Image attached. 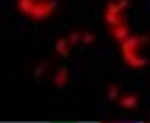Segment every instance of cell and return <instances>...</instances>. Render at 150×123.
<instances>
[{
	"label": "cell",
	"instance_id": "obj_1",
	"mask_svg": "<svg viewBox=\"0 0 150 123\" xmlns=\"http://www.w3.org/2000/svg\"><path fill=\"white\" fill-rule=\"evenodd\" d=\"M66 80H67V71L65 68H61L57 73L56 77H55V83L57 85H63Z\"/></svg>",
	"mask_w": 150,
	"mask_h": 123
},
{
	"label": "cell",
	"instance_id": "obj_2",
	"mask_svg": "<svg viewBox=\"0 0 150 123\" xmlns=\"http://www.w3.org/2000/svg\"><path fill=\"white\" fill-rule=\"evenodd\" d=\"M56 49L61 53V55H67V49H66V41L65 39H59L58 42L56 43Z\"/></svg>",
	"mask_w": 150,
	"mask_h": 123
},
{
	"label": "cell",
	"instance_id": "obj_3",
	"mask_svg": "<svg viewBox=\"0 0 150 123\" xmlns=\"http://www.w3.org/2000/svg\"><path fill=\"white\" fill-rule=\"evenodd\" d=\"M127 36V31L125 29H119L116 31V37L119 39H125V37Z\"/></svg>",
	"mask_w": 150,
	"mask_h": 123
}]
</instances>
